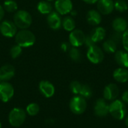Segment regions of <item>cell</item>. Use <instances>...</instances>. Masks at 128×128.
<instances>
[{"label": "cell", "mask_w": 128, "mask_h": 128, "mask_svg": "<svg viewBox=\"0 0 128 128\" xmlns=\"http://www.w3.org/2000/svg\"><path fill=\"white\" fill-rule=\"evenodd\" d=\"M32 18L31 14L24 10L16 11L14 16V22L16 27L21 29H27L32 24Z\"/></svg>", "instance_id": "obj_3"}, {"label": "cell", "mask_w": 128, "mask_h": 128, "mask_svg": "<svg viewBox=\"0 0 128 128\" xmlns=\"http://www.w3.org/2000/svg\"><path fill=\"white\" fill-rule=\"evenodd\" d=\"M17 3L14 0H6L3 4V8L8 13H13L17 10Z\"/></svg>", "instance_id": "obj_25"}, {"label": "cell", "mask_w": 128, "mask_h": 128, "mask_svg": "<svg viewBox=\"0 0 128 128\" xmlns=\"http://www.w3.org/2000/svg\"><path fill=\"white\" fill-rule=\"evenodd\" d=\"M40 111V107L38 104L36 103H31L29 104L26 109V112L30 116H34L38 114Z\"/></svg>", "instance_id": "obj_26"}, {"label": "cell", "mask_w": 128, "mask_h": 128, "mask_svg": "<svg viewBox=\"0 0 128 128\" xmlns=\"http://www.w3.org/2000/svg\"><path fill=\"white\" fill-rule=\"evenodd\" d=\"M122 36H123V33L122 32H115V33H113L112 37V40H113L116 44H118L119 42L122 41Z\"/></svg>", "instance_id": "obj_33"}, {"label": "cell", "mask_w": 128, "mask_h": 128, "mask_svg": "<svg viewBox=\"0 0 128 128\" xmlns=\"http://www.w3.org/2000/svg\"><path fill=\"white\" fill-rule=\"evenodd\" d=\"M88 22L92 26H98L101 22V15L96 10H90L86 16Z\"/></svg>", "instance_id": "obj_19"}, {"label": "cell", "mask_w": 128, "mask_h": 128, "mask_svg": "<svg viewBox=\"0 0 128 128\" xmlns=\"http://www.w3.org/2000/svg\"><path fill=\"white\" fill-rule=\"evenodd\" d=\"M86 35L80 29H74L69 35V42L74 47H79L84 44Z\"/></svg>", "instance_id": "obj_9"}, {"label": "cell", "mask_w": 128, "mask_h": 128, "mask_svg": "<svg viewBox=\"0 0 128 128\" xmlns=\"http://www.w3.org/2000/svg\"><path fill=\"white\" fill-rule=\"evenodd\" d=\"M109 113L116 120H123L127 115V107L122 100L116 99L109 104Z\"/></svg>", "instance_id": "obj_1"}, {"label": "cell", "mask_w": 128, "mask_h": 128, "mask_svg": "<svg viewBox=\"0 0 128 128\" xmlns=\"http://www.w3.org/2000/svg\"><path fill=\"white\" fill-rule=\"evenodd\" d=\"M79 95L82 96L85 99H89L92 96V89L88 85H82Z\"/></svg>", "instance_id": "obj_28"}, {"label": "cell", "mask_w": 128, "mask_h": 128, "mask_svg": "<svg viewBox=\"0 0 128 128\" xmlns=\"http://www.w3.org/2000/svg\"><path fill=\"white\" fill-rule=\"evenodd\" d=\"M2 82V80H1V78H0V82Z\"/></svg>", "instance_id": "obj_42"}, {"label": "cell", "mask_w": 128, "mask_h": 128, "mask_svg": "<svg viewBox=\"0 0 128 128\" xmlns=\"http://www.w3.org/2000/svg\"><path fill=\"white\" fill-rule=\"evenodd\" d=\"M26 118V112L24 110L15 107L10 110L8 115V122L13 127L17 128L21 126Z\"/></svg>", "instance_id": "obj_4"}, {"label": "cell", "mask_w": 128, "mask_h": 128, "mask_svg": "<svg viewBox=\"0 0 128 128\" xmlns=\"http://www.w3.org/2000/svg\"><path fill=\"white\" fill-rule=\"evenodd\" d=\"M87 58L92 63L99 64L103 62L104 58V53L99 46L94 45L88 47L87 51Z\"/></svg>", "instance_id": "obj_7"}, {"label": "cell", "mask_w": 128, "mask_h": 128, "mask_svg": "<svg viewBox=\"0 0 128 128\" xmlns=\"http://www.w3.org/2000/svg\"><path fill=\"white\" fill-rule=\"evenodd\" d=\"M69 48H70V46H69L68 43H67V42H63V43H62V44H61V50H62V51L66 52V51H68V50H70Z\"/></svg>", "instance_id": "obj_35"}, {"label": "cell", "mask_w": 128, "mask_h": 128, "mask_svg": "<svg viewBox=\"0 0 128 128\" xmlns=\"http://www.w3.org/2000/svg\"><path fill=\"white\" fill-rule=\"evenodd\" d=\"M35 36L31 31L28 29H22L16 32L15 35V41L17 45L22 47H28L35 43Z\"/></svg>", "instance_id": "obj_2"}, {"label": "cell", "mask_w": 128, "mask_h": 128, "mask_svg": "<svg viewBox=\"0 0 128 128\" xmlns=\"http://www.w3.org/2000/svg\"><path fill=\"white\" fill-rule=\"evenodd\" d=\"M0 128H2V124H1V122H0Z\"/></svg>", "instance_id": "obj_41"}, {"label": "cell", "mask_w": 128, "mask_h": 128, "mask_svg": "<svg viewBox=\"0 0 128 128\" xmlns=\"http://www.w3.org/2000/svg\"><path fill=\"white\" fill-rule=\"evenodd\" d=\"M62 26L64 28V30L68 32H72L74 29H75L76 27V22L74 18L71 16H65L62 22Z\"/></svg>", "instance_id": "obj_23"}, {"label": "cell", "mask_w": 128, "mask_h": 128, "mask_svg": "<svg viewBox=\"0 0 128 128\" xmlns=\"http://www.w3.org/2000/svg\"><path fill=\"white\" fill-rule=\"evenodd\" d=\"M112 28L116 32H124L127 30L128 22L122 17H117L112 21Z\"/></svg>", "instance_id": "obj_21"}, {"label": "cell", "mask_w": 128, "mask_h": 128, "mask_svg": "<svg viewBox=\"0 0 128 128\" xmlns=\"http://www.w3.org/2000/svg\"><path fill=\"white\" fill-rule=\"evenodd\" d=\"M38 87H39V91L41 93V94L46 98H52L55 94L56 89H55L53 84L47 80L40 81Z\"/></svg>", "instance_id": "obj_13"}, {"label": "cell", "mask_w": 128, "mask_h": 128, "mask_svg": "<svg viewBox=\"0 0 128 128\" xmlns=\"http://www.w3.org/2000/svg\"><path fill=\"white\" fill-rule=\"evenodd\" d=\"M38 10L42 14H49L52 11V6L48 1H40L37 6Z\"/></svg>", "instance_id": "obj_22"}, {"label": "cell", "mask_w": 128, "mask_h": 128, "mask_svg": "<svg viewBox=\"0 0 128 128\" xmlns=\"http://www.w3.org/2000/svg\"><path fill=\"white\" fill-rule=\"evenodd\" d=\"M21 53H22V47L17 44L13 46L10 50V55L13 58H18L21 55Z\"/></svg>", "instance_id": "obj_31"}, {"label": "cell", "mask_w": 128, "mask_h": 128, "mask_svg": "<svg viewBox=\"0 0 128 128\" xmlns=\"http://www.w3.org/2000/svg\"><path fill=\"white\" fill-rule=\"evenodd\" d=\"M113 78L116 81L124 83L128 81V70L124 68H118L113 72Z\"/></svg>", "instance_id": "obj_18"}, {"label": "cell", "mask_w": 128, "mask_h": 128, "mask_svg": "<svg viewBox=\"0 0 128 128\" xmlns=\"http://www.w3.org/2000/svg\"><path fill=\"white\" fill-rule=\"evenodd\" d=\"M94 110L98 117H105L109 114V104L104 98H99L95 102Z\"/></svg>", "instance_id": "obj_10"}, {"label": "cell", "mask_w": 128, "mask_h": 128, "mask_svg": "<svg viewBox=\"0 0 128 128\" xmlns=\"http://www.w3.org/2000/svg\"><path fill=\"white\" fill-rule=\"evenodd\" d=\"M114 8L119 12H124L128 10V3L124 0H116L114 2Z\"/></svg>", "instance_id": "obj_29"}, {"label": "cell", "mask_w": 128, "mask_h": 128, "mask_svg": "<svg viewBox=\"0 0 128 128\" xmlns=\"http://www.w3.org/2000/svg\"><path fill=\"white\" fill-rule=\"evenodd\" d=\"M119 95V88L115 83L108 84L104 89V98L106 100H114Z\"/></svg>", "instance_id": "obj_12"}, {"label": "cell", "mask_w": 128, "mask_h": 128, "mask_svg": "<svg viewBox=\"0 0 128 128\" xmlns=\"http://www.w3.org/2000/svg\"><path fill=\"white\" fill-rule=\"evenodd\" d=\"M89 35L91 36V38L95 43H98L104 39L106 36V31L103 27L99 26V27L94 28L91 32Z\"/></svg>", "instance_id": "obj_20"}, {"label": "cell", "mask_w": 128, "mask_h": 128, "mask_svg": "<svg viewBox=\"0 0 128 128\" xmlns=\"http://www.w3.org/2000/svg\"><path fill=\"white\" fill-rule=\"evenodd\" d=\"M88 47H91L94 45H95V42L92 40V38H91L90 35H87L86 37V40H85V43H84Z\"/></svg>", "instance_id": "obj_34"}, {"label": "cell", "mask_w": 128, "mask_h": 128, "mask_svg": "<svg viewBox=\"0 0 128 128\" xmlns=\"http://www.w3.org/2000/svg\"><path fill=\"white\" fill-rule=\"evenodd\" d=\"M46 1H48V2H52V1H53V0H46Z\"/></svg>", "instance_id": "obj_40"}, {"label": "cell", "mask_w": 128, "mask_h": 128, "mask_svg": "<svg viewBox=\"0 0 128 128\" xmlns=\"http://www.w3.org/2000/svg\"><path fill=\"white\" fill-rule=\"evenodd\" d=\"M70 111L75 115H81L85 112L87 108L86 99L80 95H75L71 98L69 104Z\"/></svg>", "instance_id": "obj_5"}, {"label": "cell", "mask_w": 128, "mask_h": 128, "mask_svg": "<svg viewBox=\"0 0 128 128\" xmlns=\"http://www.w3.org/2000/svg\"><path fill=\"white\" fill-rule=\"evenodd\" d=\"M82 1L88 4H94V3L98 2V0H82Z\"/></svg>", "instance_id": "obj_38"}, {"label": "cell", "mask_w": 128, "mask_h": 128, "mask_svg": "<svg viewBox=\"0 0 128 128\" xmlns=\"http://www.w3.org/2000/svg\"><path fill=\"white\" fill-rule=\"evenodd\" d=\"M69 56L70 58L74 62H80L82 59V54L81 52L76 48L73 46L69 50Z\"/></svg>", "instance_id": "obj_27"}, {"label": "cell", "mask_w": 128, "mask_h": 128, "mask_svg": "<svg viewBox=\"0 0 128 128\" xmlns=\"http://www.w3.org/2000/svg\"><path fill=\"white\" fill-rule=\"evenodd\" d=\"M97 8L100 14L107 15L114 10V2L112 0H98Z\"/></svg>", "instance_id": "obj_14"}, {"label": "cell", "mask_w": 128, "mask_h": 128, "mask_svg": "<svg viewBox=\"0 0 128 128\" xmlns=\"http://www.w3.org/2000/svg\"><path fill=\"white\" fill-rule=\"evenodd\" d=\"M0 32L6 38H12L15 36L17 32V27L14 22L4 20L0 24Z\"/></svg>", "instance_id": "obj_8"}, {"label": "cell", "mask_w": 128, "mask_h": 128, "mask_svg": "<svg viewBox=\"0 0 128 128\" xmlns=\"http://www.w3.org/2000/svg\"><path fill=\"white\" fill-rule=\"evenodd\" d=\"M103 48L108 53H114L117 50V44L113 40L109 39L103 44Z\"/></svg>", "instance_id": "obj_24"}, {"label": "cell", "mask_w": 128, "mask_h": 128, "mask_svg": "<svg viewBox=\"0 0 128 128\" xmlns=\"http://www.w3.org/2000/svg\"><path fill=\"white\" fill-rule=\"evenodd\" d=\"M122 42L123 44V46H124V50L128 52V29L123 32Z\"/></svg>", "instance_id": "obj_32"}, {"label": "cell", "mask_w": 128, "mask_h": 128, "mask_svg": "<svg viewBox=\"0 0 128 128\" xmlns=\"http://www.w3.org/2000/svg\"><path fill=\"white\" fill-rule=\"evenodd\" d=\"M122 100L124 103V104H128V90L125 91L122 96Z\"/></svg>", "instance_id": "obj_36"}, {"label": "cell", "mask_w": 128, "mask_h": 128, "mask_svg": "<svg viewBox=\"0 0 128 128\" xmlns=\"http://www.w3.org/2000/svg\"><path fill=\"white\" fill-rule=\"evenodd\" d=\"M62 20L61 19L60 14L57 11H52L48 14L47 23L49 26L53 30H58L62 26Z\"/></svg>", "instance_id": "obj_15"}, {"label": "cell", "mask_w": 128, "mask_h": 128, "mask_svg": "<svg viewBox=\"0 0 128 128\" xmlns=\"http://www.w3.org/2000/svg\"><path fill=\"white\" fill-rule=\"evenodd\" d=\"M115 60L121 68H128V52L118 50L115 52Z\"/></svg>", "instance_id": "obj_17"}, {"label": "cell", "mask_w": 128, "mask_h": 128, "mask_svg": "<svg viewBox=\"0 0 128 128\" xmlns=\"http://www.w3.org/2000/svg\"><path fill=\"white\" fill-rule=\"evenodd\" d=\"M14 94V88L13 86L8 81H2L0 82V100L7 103Z\"/></svg>", "instance_id": "obj_6"}, {"label": "cell", "mask_w": 128, "mask_h": 128, "mask_svg": "<svg viewBox=\"0 0 128 128\" xmlns=\"http://www.w3.org/2000/svg\"><path fill=\"white\" fill-rule=\"evenodd\" d=\"M15 74L14 68L10 64H6L0 68V78L2 81H8L11 80Z\"/></svg>", "instance_id": "obj_16"}, {"label": "cell", "mask_w": 128, "mask_h": 128, "mask_svg": "<svg viewBox=\"0 0 128 128\" xmlns=\"http://www.w3.org/2000/svg\"><path fill=\"white\" fill-rule=\"evenodd\" d=\"M82 84H81L80 82L78 81H73L70 84V89L71 91V92L75 94V95H79L81 88H82Z\"/></svg>", "instance_id": "obj_30"}, {"label": "cell", "mask_w": 128, "mask_h": 128, "mask_svg": "<svg viewBox=\"0 0 128 128\" xmlns=\"http://www.w3.org/2000/svg\"><path fill=\"white\" fill-rule=\"evenodd\" d=\"M55 8L59 14L65 15L72 11L73 3L71 0H56Z\"/></svg>", "instance_id": "obj_11"}, {"label": "cell", "mask_w": 128, "mask_h": 128, "mask_svg": "<svg viewBox=\"0 0 128 128\" xmlns=\"http://www.w3.org/2000/svg\"><path fill=\"white\" fill-rule=\"evenodd\" d=\"M4 15V10L3 8V6L0 5V21L3 19Z\"/></svg>", "instance_id": "obj_37"}, {"label": "cell", "mask_w": 128, "mask_h": 128, "mask_svg": "<svg viewBox=\"0 0 128 128\" xmlns=\"http://www.w3.org/2000/svg\"><path fill=\"white\" fill-rule=\"evenodd\" d=\"M124 123H125V125L128 127V116H126V118H125V120H124Z\"/></svg>", "instance_id": "obj_39"}]
</instances>
